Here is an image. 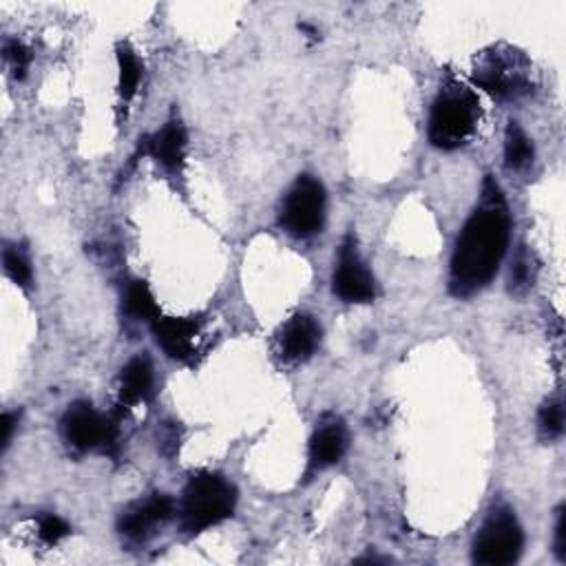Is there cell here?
Wrapping results in <instances>:
<instances>
[{
    "instance_id": "1",
    "label": "cell",
    "mask_w": 566,
    "mask_h": 566,
    "mask_svg": "<svg viewBox=\"0 0 566 566\" xmlns=\"http://www.w3.org/2000/svg\"><path fill=\"white\" fill-rule=\"evenodd\" d=\"M511 233V217L500 186L487 178L480 206L467 220L449 273V290L453 297H471L482 290L498 273Z\"/></svg>"
},
{
    "instance_id": "2",
    "label": "cell",
    "mask_w": 566,
    "mask_h": 566,
    "mask_svg": "<svg viewBox=\"0 0 566 566\" xmlns=\"http://www.w3.org/2000/svg\"><path fill=\"white\" fill-rule=\"evenodd\" d=\"M480 120L478 98L460 83H447L429 116V142L442 151H453L471 140Z\"/></svg>"
},
{
    "instance_id": "3",
    "label": "cell",
    "mask_w": 566,
    "mask_h": 566,
    "mask_svg": "<svg viewBox=\"0 0 566 566\" xmlns=\"http://www.w3.org/2000/svg\"><path fill=\"white\" fill-rule=\"evenodd\" d=\"M237 504L235 484L211 471L195 473L182 498V528L186 533H202L209 526H215L228 520Z\"/></svg>"
},
{
    "instance_id": "4",
    "label": "cell",
    "mask_w": 566,
    "mask_h": 566,
    "mask_svg": "<svg viewBox=\"0 0 566 566\" xmlns=\"http://www.w3.org/2000/svg\"><path fill=\"white\" fill-rule=\"evenodd\" d=\"M526 58L509 47L487 52L473 70V81L495 98H517L531 89Z\"/></svg>"
},
{
    "instance_id": "5",
    "label": "cell",
    "mask_w": 566,
    "mask_h": 566,
    "mask_svg": "<svg viewBox=\"0 0 566 566\" xmlns=\"http://www.w3.org/2000/svg\"><path fill=\"white\" fill-rule=\"evenodd\" d=\"M524 535L513 511L498 506L489 513L473 542V562L482 566H509L520 557Z\"/></svg>"
},
{
    "instance_id": "6",
    "label": "cell",
    "mask_w": 566,
    "mask_h": 566,
    "mask_svg": "<svg viewBox=\"0 0 566 566\" xmlns=\"http://www.w3.org/2000/svg\"><path fill=\"white\" fill-rule=\"evenodd\" d=\"M325 220V191L312 175H301L290 189L284 209L281 226L295 237H312Z\"/></svg>"
},
{
    "instance_id": "7",
    "label": "cell",
    "mask_w": 566,
    "mask_h": 566,
    "mask_svg": "<svg viewBox=\"0 0 566 566\" xmlns=\"http://www.w3.org/2000/svg\"><path fill=\"white\" fill-rule=\"evenodd\" d=\"M63 434L67 442L81 451L111 449L116 445L118 427L111 418L100 416L89 403L70 405L63 416Z\"/></svg>"
},
{
    "instance_id": "8",
    "label": "cell",
    "mask_w": 566,
    "mask_h": 566,
    "mask_svg": "<svg viewBox=\"0 0 566 566\" xmlns=\"http://www.w3.org/2000/svg\"><path fill=\"white\" fill-rule=\"evenodd\" d=\"M334 292L348 303H367L376 295L374 277L363 264L352 237L345 239L339 253V266L334 270Z\"/></svg>"
},
{
    "instance_id": "9",
    "label": "cell",
    "mask_w": 566,
    "mask_h": 566,
    "mask_svg": "<svg viewBox=\"0 0 566 566\" xmlns=\"http://www.w3.org/2000/svg\"><path fill=\"white\" fill-rule=\"evenodd\" d=\"M153 334L158 345L175 361H189L197 352V337L202 332V321L195 317H156Z\"/></svg>"
},
{
    "instance_id": "10",
    "label": "cell",
    "mask_w": 566,
    "mask_h": 566,
    "mask_svg": "<svg viewBox=\"0 0 566 566\" xmlns=\"http://www.w3.org/2000/svg\"><path fill=\"white\" fill-rule=\"evenodd\" d=\"M175 515V502L167 493H153L145 502H136L120 517V531L131 540H147L153 528L162 526Z\"/></svg>"
},
{
    "instance_id": "11",
    "label": "cell",
    "mask_w": 566,
    "mask_h": 566,
    "mask_svg": "<svg viewBox=\"0 0 566 566\" xmlns=\"http://www.w3.org/2000/svg\"><path fill=\"white\" fill-rule=\"evenodd\" d=\"M319 343H321V325L310 314L292 317L279 337V350L288 363L308 361L317 352Z\"/></svg>"
},
{
    "instance_id": "12",
    "label": "cell",
    "mask_w": 566,
    "mask_h": 566,
    "mask_svg": "<svg viewBox=\"0 0 566 566\" xmlns=\"http://www.w3.org/2000/svg\"><path fill=\"white\" fill-rule=\"evenodd\" d=\"M142 156H151L156 162H160L169 171H178L184 162L186 153V131L178 120L167 122L158 134L147 136L140 140Z\"/></svg>"
},
{
    "instance_id": "13",
    "label": "cell",
    "mask_w": 566,
    "mask_h": 566,
    "mask_svg": "<svg viewBox=\"0 0 566 566\" xmlns=\"http://www.w3.org/2000/svg\"><path fill=\"white\" fill-rule=\"evenodd\" d=\"M348 449V431L339 418L323 420L310 442V467L325 469L343 458Z\"/></svg>"
},
{
    "instance_id": "14",
    "label": "cell",
    "mask_w": 566,
    "mask_h": 566,
    "mask_svg": "<svg viewBox=\"0 0 566 566\" xmlns=\"http://www.w3.org/2000/svg\"><path fill=\"white\" fill-rule=\"evenodd\" d=\"M153 394V367L147 356L131 359L120 376L122 405L134 407L149 401Z\"/></svg>"
},
{
    "instance_id": "15",
    "label": "cell",
    "mask_w": 566,
    "mask_h": 566,
    "mask_svg": "<svg viewBox=\"0 0 566 566\" xmlns=\"http://www.w3.org/2000/svg\"><path fill=\"white\" fill-rule=\"evenodd\" d=\"M504 160L513 171H522L533 162V145L517 122H509L504 134Z\"/></svg>"
},
{
    "instance_id": "16",
    "label": "cell",
    "mask_w": 566,
    "mask_h": 566,
    "mask_svg": "<svg viewBox=\"0 0 566 566\" xmlns=\"http://www.w3.org/2000/svg\"><path fill=\"white\" fill-rule=\"evenodd\" d=\"M118 67H120V96L125 103H129L138 94L140 81H142V65L129 45L118 47Z\"/></svg>"
},
{
    "instance_id": "17",
    "label": "cell",
    "mask_w": 566,
    "mask_h": 566,
    "mask_svg": "<svg viewBox=\"0 0 566 566\" xmlns=\"http://www.w3.org/2000/svg\"><path fill=\"white\" fill-rule=\"evenodd\" d=\"M125 308L131 317L136 319H156L158 312V303L156 297L151 292V288L147 286V281H134L127 288V297H125Z\"/></svg>"
},
{
    "instance_id": "18",
    "label": "cell",
    "mask_w": 566,
    "mask_h": 566,
    "mask_svg": "<svg viewBox=\"0 0 566 566\" xmlns=\"http://www.w3.org/2000/svg\"><path fill=\"white\" fill-rule=\"evenodd\" d=\"M3 266H6L8 277H10L14 284H19V286H23V288H28V286L32 284V268H30V261L25 259V255H23L21 250L8 248V250L3 253Z\"/></svg>"
},
{
    "instance_id": "19",
    "label": "cell",
    "mask_w": 566,
    "mask_h": 566,
    "mask_svg": "<svg viewBox=\"0 0 566 566\" xmlns=\"http://www.w3.org/2000/svg\"><path fill=\"white\" fill-rule=\"evenodd\" d=\"M540 429L548 438H557L564 431V407L559 401H548L540 409Z\"/></svg>"
},
{
    "instance_id": "20",
    "label": "cell",
    "mask_w": 566,
    "mask_h": 566,
    "mask_svg": "<svg viewBox=\"0 0 566 566\" xmlns=\"http://www.w3.org/2000/svg\"><path fill=\"white\" fill-rule=\"evenodd\" d=\"M3 54H6V61H8V65L12 67L14 76H17V78H25V74H28V70H30V63H32L30 50H28L23 43H19V41H10V43L6 45V50H3Z\"/></svg>"
},
{
    "instance_id": "21",
    "label": "cell",
    "mask_w": 566,
    "mask_h": 566,
    "mask_svg": "<svg viewBox=\"0 0 566 566\" xmlns=\"http://www.w3.org/2000/svg\"><path fill=\"white\" fill-rule=\"evenodd\" d=\"M70 524L63 520V517H58V515H43L41 520H39V535H41V540L43 542H47V544H56V542H61L63 537H67L70 535Z\"/></svg>"
},
{
    "instance_id": "22",
    "label": "cell",
    "mask_w": 566,
    "mask_h": 566,
    "mask_svg": "<svg viewBox=\"0 0 566 566\" xmlns=\"http://www.w3.org/2000/svg\"><path fill=\"white\" fill-rule=\"evenodd\" d=\"M533 264H531V255L522 253L515 259V266L511 268V290L515 292H524L528 290L533 284Z\"/></svg>"
},
{
    "instance_id": "23",
    "label": "cell",
    "mask_w": 566,
    "mask_h": 566,
    "mask_svg": "<svg viewBox=\"0 0 566 566\" xmlns=\"http://www.w3.org/2000/svg\"><path fill=\"white\" fill-rule=\"evenodd\" d=\"M555 553L564 562L566 559V513L559 509L557 524H555Z\"/></svg>"
},
{
    "instance_id": "24",
    "label": "cell",
    "mask_w": 566,
    "mask_h": 566,
    "mask_svg": "<svg viewBox=\"0 0 566 566\" xmlns=\"http://www.w3.org/2000/svg\"><path fill=\"white\" fill-rule=\"evenodd\" d=\"M14 423H17V416L14 414H6L3 420H0V442H3V451L10 447V440H12V434H14Z\"/></svg>"
}]
</instances>
